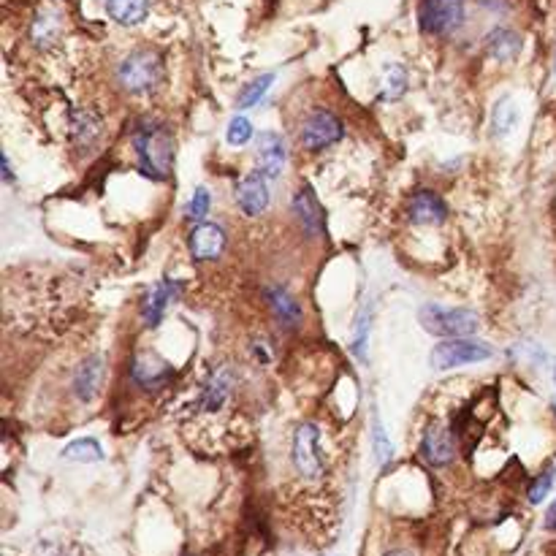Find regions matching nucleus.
Wrapping results in <instances>:
<instances>
[{"mask_svg":"<svg viewBox=\"0 0 556 556\" xmlns=\"http://www.w3.org/2000/svg\"><path fill=\"white\" fill-rule=\"evenodd\" d=\"M134 152L136 166L144 177L163 182L174 171V134L163 122H142L134 131Z\"/></svg>","mask_w":556,"mask_h":556,"instance_id":"obj_1","label":"nucleus"},{"mask_svg":"<svg viewBox=\"0 0 556 556\" xmlns=\"http://www.w3.org/2000/svg\"><path fill=\"white\" fill-rule=\"evenodd\" d=\"M117 81L125 93L150 96L163 81V60L155 50H134L117 66Z\"/></svg>","mask_w":556,"mask_h":556,"instance_id":"obj_2","label":"nucleus"},{"mask_svg":"<svg viewBox=\"0 0 556 556\" xmlns=\"http://www.w3.org/2000/svg\"><path fill=\"white\" fill-rule=\"evenodd\" d=\"M421 326L435 334V336H448V339H459V336H469L478 326L481 318L473 310L464 307H443V305H423L418 313Z\"/></svg>","mask_w":556,"mask_h":556,"instance_id":"obj_3","label":"nucleus"},{"mask_svg":"<svg viewBox=\"0 0 556 556\" xmlns=\"http://www.w3.org/2000/svg\"><path fill=\"white\" fill-rule=\"evenodd\" d=\"M290 464L296 475L305 481H320L326 475V459L320 451V429L315 423L296 426L293 443H290Z\"/></svg>","mask_w":556,"mask_h":556,"instance_id":"obj_4","label":"nucleus"},{"mask_svg":"<svg viewBox=\"0 0 556 556\" xmlns=\"http://www.w3.org/2000/svg\"><path fill=\"white\" fill-rule=\"evenodd\" d=\"M491 356H494V348L489 342L459 336V339H445L440 345H435V351L429 353V364H432V369L445 372V369H456V367H467V364L489 361Z\"/></svg>","mask_w":556,"mask_h":556,"instance_id":"obj_5","label":"nucleus"},{"mask_svg":"<svg viewBox=\"0 0 556 556\" xmlns=\"http://www.w3.org/2000/svg\"><path fill=\"white\" fill-rule=\"evenodd\" d=\"M467 19V0H421L418 27L426 35H451Z\"/></svg>","mask_w":556,"mask_h":556,"instance_id":"obj_6","label":"nucleus"},{"mask_svg":"<svg viewBox=\"0 0 556 556\" xmlns=\"http://www.w3.org/2000/svg\"><path fill=\"white\" fill-rule=\"evenodd\" d=\"M345 136V125L342 120L328 112V109H315L307 114V120L298 127V144L310 152H318V150H326L336 142H342Z\"/></svg>","mask_w":556,"mask_h":556,"instance_id":"obj_7","label":"nucleus"},{"mask_svg":"<svg viewBox=\"0 0 556 556\" xmlns=\"http://www.w3.org/2000/svg\"><path fill=\"white\" fill-rule=\"evenodd\" d=\"M131 377H134V382L139 389L158 391V389L168 386V380L174 377V369H171V364L163 361L158 353L144 351V353H136V359L131 364Z\"/></svg>","mask_w":556,"mask_h":556,"instance_id":"obj_8","label":"nucleus"},{"mask_svg":"<svg viewBox=\"0 0 556 556\" xmlns=\"http://www.w3.org/2000/svg\"><path fill=\"white\" fill-rule=\"evenodd\" d=\"M226 228L218 223H198L188 236V250L196 261H218L226 250Z\"/></svg>","mask_w":556,"mask_h":556,"instance_id":"obj_9","label":"nucleus"},{"mask_svg":"<svg viewBox=\"0 0 556 556\" xmlns=\"http://www.w3.org/2000/svg\"><path fill=\"white\" fill-rule=\"evenodd\" d=\"M272 193H269V180L261 171H250V174L236 185V204L247 218H259L269 209Z\"/></svg>","mask_w":556,"mask_h":556,"instance_id":"obj_10","label":"nucleus"},{"mask_svg":"<svg viewBox=\"0 0 556 556\" xmlns=\"http://www.w3.org/2000/svg\"><path fill=\"white\" fill-rule=\"evenodd\" d=\"M234 386H236V375L231 367H218L215 372L209 375V380L204 382L201 389V397H198V407L204 413H220L231 394H234Z\"/></svg>","mask_w":556,"mask_h":556,"instance_id":"obj_11","label":"nucleus"},{"mask_svg":"<svg viewBox=\"0 0 556 556\" xmlns=\"http://www.w3.org/2000/svg\"><path fill=\"white\" fill-rule=\"evenodd\" d=\"M288 160V150L280 134L274 131H261V136L255 139V163H259V171L266 180H277L285 168Z\"/></svg>","mask_w":556,"mask_h":556,"instance_id":"obj_12","label":"nucleus"},{"mask_svg":"<svg viewBox=\"0 0 556 556\" xmlns=\"http://www.w3.org/2000/svg\"><path fill=\"white\" fill-rule=\"evenodd\" d=\"M180 290H182L180 282H177V280H168V277H166V280H158V282L147 290L144 302H142V320H144L147 328L160 326V320H163L168 305L180 296Z\"/></svg>","mask_w":556,"mask_h":556,"instance_id":"obj_13","label":"nucleus"},{"mask_svg":"<svg viewBox=\"0 0 556 556\" xmlns=\"http://www.w3.org/2000/svg\"><path fill=\"white\" fill-rule=\"evenodd\" d=\"M407 218L415 226H437L448 218V206L435 190H418L407 201Z\"/></svg>","mask_w":556,"mask_h":556,"instance_id":"obj_14","label":"nucleus"},{"mask_svg":"<svg viewBox=\"0 0 556 556\" xmlns=\"http://www.w3.org/2000/svg\"><path fill=\"white\" fill-rule=\"evenodd\" d=\"M421 456L429 461L432 467H448L456 459V443L453 435L445 429V426L435 423L426 429L423 440H421Z\"/></svg>","mask_w":556,"mask_h":556,"instance_id":"obj_15","label":"nucleus"},{"mask_svg":"<svg viewBox=\"0 0 556 556\" xmlns=\"http://www.w3.org/2000/svg\"><path fill=\"white\" fill-rule=\"evenodd\" d=\"M68 134L76 147L90 150L104 134V120L93 109H71L68 112Z\"/></svg>","mask_w":556,"mask_h":556,"instance_id":"obj_16","label":"nucleus"},{"mask_svg":"<svg viewBox=\"0 0 556 556\" xmlns=\"http://www.w3.org/2000/svg\"><path fill=\"white\" fill-rule=\"evenodd\" d=\"M293 215L302 223V228L313 236H320L326 231V215L310 188H298L293 196Z\"/></svg>","mask_w":556,"mask_h":556,"instance_id":"obj_17","label":"nucleus"},{"mask_svg":"<svg viewBox=\"0 0 556 556\" xmlns=\"http://www.w3.org/2000/svg\"><path fill=\"white\" fill-rule=\"evenodd\" d=\"M101 380H104V359L90 356L88 361H81V367L73 375V397L79 402H93L101 391Z\"/></svg>","mask_w":556,"mask_h":556,"instance_id":"obj_18","label":"nucleus"},{"mask_svg":"<svg viewBox=\"0 0 556 556\" xmlns=\"http://www.w3.org/2000/svg\"><path fill=\"white\" fill-rule=\"evenodd\" d=\"M519 52H521V35L513 27H494L486 35V55L491 60L510 63L519 58Z\"/></svg>","mask_w":556,"mask_h":556,"instance_id":"obj_19","label":"nucleus"},{"mask_svg":"<svg viewBox=\"0 0 556 556\" xmlns=\"http://www.w3.org/2000/svg\"><path fill=\"white\" fill-rule=\"evenodd\" d=\"M150 4L152 0H104L106 14L122 27L142 25L150 14Z\"/></svg>","mask_w":556,"mask_h":556,"instance_id":"obj_20","label":"nucleus"},{"mask_svg":"<svg viewBox=\"0 0 556 556\" xmlns=\"http://www.w3.org/2000/svg\"><path fill=\"white\" fill-rule=\"evenodd\" d=\"M266 298H269V307H272L274 318L282 326H296L298 320H302V305H298L285 288H269Z\"/></svg>","mask_w":556,"mask_h":556,"instance_id":"obj_21","label":"nucleus"},{"mask_svg":"<svg viewBox=\"0 0 556 556\" xmlns=\"http://www.w3.org/2000/svg\"><path fill=\"white\" fill-rule=\"evenodd\" d=\"M519 122V106L513 104L510 96H505L497 106H494V114H491V134L497 139H505L513 134V127Z\"/></svg>","mask_w":556,"mask_h":556,"instance_id":"obj_22","label":"nucleus"},{"mask_svg":"<svg viewBox=\"0 0 556 556\" xmlns=\"http://www.w3.org/2000/svg\"><path fill=\"white\" fill-rule=\"evenodd\" d=\"M30 35L35 41V47H41V50L52 47L55 41L60 38V17L52 14V12L38 14L35 22H33V27H30Z\"/></svg>","mask_w":556,"mask_h":556,"instance_id":"obj_23","label":"nucleus"},{"mask_svg":"<svg viewBox=\"0 0 556 556\" xmlns=\"http://www.w3.org/2000/svg\"><path fill=\"white\" fill-rule=\"evenodd\" d=\"M63 459L68 461H81V464H93V461H104V448L98 440L84 437V440H73L63 448Z\"/></svg>","mask_w":556,"mask_h":556,"instance_id":"obj_24","label":"nucleus"},{"mask_svg":"<svg viewBox=\"0 0 556 556\" xmlns=\"http://www.w3.org/2000/svg\"><path fill=\"white\" fill-rule=\"evenodd\" d=\"M272 81H274V73H261V76H255L250 79L244 88L239 90V98H236V106L239 109H252L255 104H261V98L269 93L272 88Z\"/></svg>","mask_w":556,"mask_h":556,"instance_id":"obj_25","label":"nucleus"},{"mask_svg":"<svg viewBox=\"0 0 556 556\" xmlns=\"http://www.w3.org/2000/svg\"><path fill=\"white\" fill-rule=\"evenodd\" d=\"M407 93V71L399 63H391L382 76V101H399Z\"/></svg>","mask_w":556,"mask_h":556,"instance_id":"obj_26","label":"nucleus"},{"mask_svg":"<svg viewBox=\"0 0 556 556\" xmlns=\"http://www.w3.org/2000/svg\"><path fill=\"white\" fill-rule=\"evenodd\" d=\"M372 445H375L377 464L386 467V464L394 459V445H391V440L386 437V429H382V423H380L377 415H372Z\"/></svg>","mask_w":556,"mask_h":556,"instance_id":"obj_27","label":"nucleus"},{"mask_svg":"<svg viewBox=\"0 0 556 556\" xmlns=\"http://www.w3.org/2000/svg\"><path fill=\"white\" fill-rule=\"evenodd\" d=\"M209 206H212V196H209V190L206 188H198L196 193H193V198L188 201V206H185V218L190 220V223H204V218L209 215Z\"/></svg>","mask_w":556,"mask_h":556,"instance_id":"obj_28","label":"nucleus"},{"mask_svg":"<svg viewBox=\"0 0 556 556\" xmlns=\"http://www.w3.org/2000/svg\"><path fill=\"white\" fill-rule=\"evenodd\" d=\"M250 139H252V122H250L247 117H242V114L231 117L228 127H226V142H228L231 147H242V144H247Z\"/></svg>","mask_w":556,"mask_h":556,"instance_id":"obj_29","label":"nucleus"},{"mask_svg":"<svg viewBox=\"0 0 556 556\" xmlns=\"http://www.w3.org/2000/svg\"><path fill=\"white\" fill-rule=\"evenodd\" d=\"M369 320H372V305L367 302L356 318V328H353V353L356 356H364V345L369 339Z\"/></svg>","mask_w":556,"mask_h":556,"instance_id":"obj_30","label":"nucleus"},{"mask_svg":"<svg viewBox=\"0 0 556 556\" xmlns=\"http://www.w3.org/2000/svg\"><path fill=\"white\" fill-rule=\"evenodd\" d=\"M551 483H553V475H551V473H543V475L529 486V502H532V505H540V502L548 497Z\"/></svg>","mask_w":556,"mask_h":556,"instance_id":"obj_31","label":"nucleus"},{"mask_svg":"<svg viewBox=\"0 0 556 556\" xmlns=\"http://www.w3.org/2000/svg\"><path fill=\"white\" fill-rule=\"evenodd\" d=\"M545 529H548V532H556V499H553V505H551L548 513H545Z\"/></svg>","mask_w":556,"mask_h":556,"instance_id":"obj_32","label":"nucleus"},{"mask_svg":"<svg viewBox=\"0 0 556 556\" xmlns=\"http://www.w3.org/2000/svg\"><path fill=\"white\" fill-rule=\"evenodd\" d=\"M386 556H413L410 551H405V548H394V551H389Z\"/></svg>","mask_w":556,"mask_h":556,"instance_id":"obj_33","label":"nucleus"},{"mask_svg":"<svg viewBox=\"0 0 556 556\" xmlns=\"http://www.w3.org/2000/svg\"><path fill=\"white\" fill-rule=\"evenodd\" d=\"M553 410H556V397H553Z\"/></svg>","mask_w":556,"mask_h":556,"instance_id":"obj_34","label":"nucleus"},{"mask_svg":"<svg viewBox=\"0 0 556 556\" xmlns=\"http://www.w3.org/2000/svg\"><path fill=\"white\" fill-rule=\"evenodd\" d=\"M553 377H556V369H553Z\"/></svg>","mask_w":556,"mask_h":556,"instance_id":"obj_35","label":"nucleus"},{"mask_svg":"<svg viewBox=\"0 0 556 556\" xmlns=\"http://www.w3.org/2000/svg\"><path fill=\"white\" fill-rule=\"evenodd\" d=\"M553 63H556V60H553ZM553 71H556V66H553Z\"/></svg>","mask_w":556,"mask_h":556,"instance_id":"obj_36","label":"nucleus"}]
</instances>
